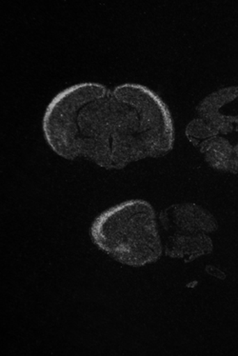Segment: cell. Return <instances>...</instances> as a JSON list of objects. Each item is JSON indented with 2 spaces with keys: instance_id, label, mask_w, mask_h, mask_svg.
<instances>
[{
  "instance_id": "obj_1",
  "label": "cell",
  "mask_w": 238,
  "mask_h": 356,
  "mask_svg": "<svg viewBox=\"0 0 238 356\" xmlns=\"http://www.w3.org/2000/svg\"><path fill=\"white\" fill-rule=\"evenodd\" d=\"M42 131L58 156L84 159L107 171L166 156L175 144L169 107L157 92L137 83L109 89L81 82L65 88L46 108Z\"/></svg>"
},
{
  "instance_id": "obj_2",
  "label": "cell",
  "mask_w": 238,
  "mask_h": 356,
  "mask_svg": "<svg viewBox=\"0 0 238 356\" xmlns=\"http://www.w3.org/2000/svg\"><path fill=\"white\" fill-rule=\"evenodd\" d=\"M159 218L146 200L124 201L98 215L90 227L93 243L115 261L139 268L159 261L163 242Z\"/></svg>"
},
{
  "instance_id": "obj_3",
  "label": "cell",
  "mask_w": 238,
  "mask_h": 356,
  "mask_svg": "<svg viewBox=\"0 0 238 356\" xmlns=\"http://www.w3.org/2000/svg\"><path fill=\"white\" fill-rule=\"evenodd\" d=\"M196 115L186 127L191 145L198 147L214 136L238 140V87H225L207 95L196 106Z\"/></svg>"
},
{
  "instance_id": "obj_4",
  "label": "cell",
  "mask_w": 238,
  "mask_h": 356,
  "mask_svg": "<svg viewBox=\"0 0 238 356\" xmlns=\"http://www.w3.org/2000/svg\"><path fill=\"white\" fill-rule=\"evenodd\" d=\"M163 234L198 236L209 234L219 228L216 218L208 210L195 203L173 204L160 211Z\"/></svg>"
},
{
  "instance_id": "obj_5",
  "label": "cell",
  "mask_w": 238,
  "mask_h": 356,
  "mask_svg": "<svg viewBox=\"0 0 238 356\" xmlns=\"http://www.w3.org/2000/svg\"><path fill=\"white\" fill-rule=\"evenodd\" d=\"M164 254L172 258L183 259L186 263L196 258L211 254L214 250L213 241L209 234L181 236V234H163Z\"/></svg>"
}]
</instances>
